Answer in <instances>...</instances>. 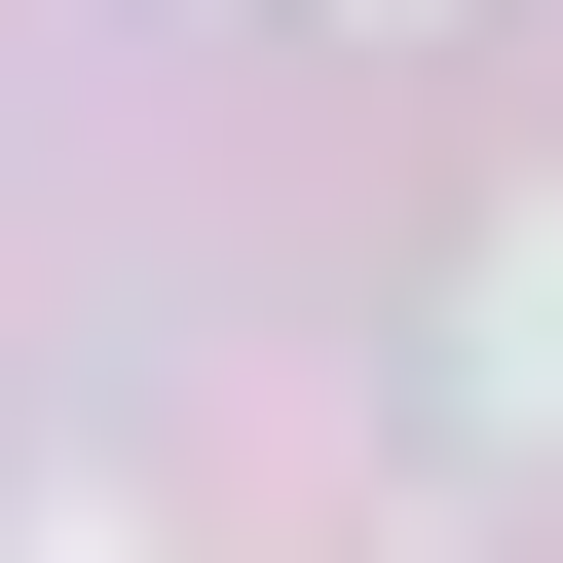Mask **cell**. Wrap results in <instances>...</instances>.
Wrapping results in <instances>:
<instances>
[{
    "label": "cell",
    "instance_id": "6da1fadb",
    "mask_svg": "<svg viewBox=\"0 0 563 563\" xmlns=\"http://www.w3.org/2000/svg\"><path fill=\"white\" fill-rule=\"evenodd\" d=\"M488 413H563V225H488Z\"/></svg>",
    "mask_w": 563,
    "mask_h": 563
}]
</instances>
